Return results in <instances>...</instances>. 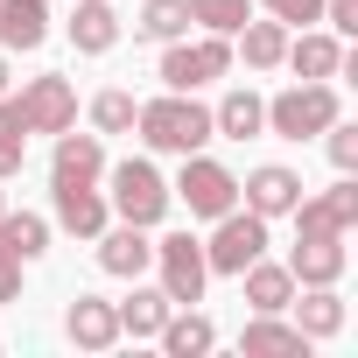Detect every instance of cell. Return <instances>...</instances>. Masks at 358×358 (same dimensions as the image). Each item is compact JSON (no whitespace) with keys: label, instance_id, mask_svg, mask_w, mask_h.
Listing matches in <instances>:
<instances>
[{"label":"cell","instance_id":"6da1fadb","mask_svg":"<svg viewBox=\"0 0 358 358\" xmlns=\"http://www.w3.org/2000/svg\"><path fill=\"white\" fill-rule=\"evenodd\" d=\"M134 127H141V141L155 148V155H197L218 127H211V106H197L190 92H162V99H148L141 113H134Z\"/></svg>","mask_w":358,"mask_h":358},{"label":"cell","instance_id":"7a4b0ae2","mask_svg":"<svg viewBox=\"0 0 358 358\" xmlns=\"http://www.w3.org/2000/svg\"><path fill=\"white\" fill-rule=\"evenodd\" d=\"M106 183H113V197H106V204H113V218L148 225V232H155V225L169 218V204H176V190L162 183V169H155V162H134V155L106 169Z\"/></svg>","mask_w":358,"mask_h":358},{"label":"cell","instance_id":"3957f363","mask_svg":"<svg viewBox=\"0 0 358 358\" xmlns=\"http://www.w3.org/2000/svg\"><path fill=\"white\" fill-rule=\"evenodd\" d=\"M330 120H337L330 78H302V85H288V92L267 99V134H281V141H316Z\"/></svg>","mask_w":358,"mask_h":358},{"label":"cell","instance_id":"277c9868","mask_svg":"<svg viewBox=\"0 0 358 358\" xmlns=\"http://www.w3.org/2000/svg\"><path fill=\"white\" fill-rule=\"evenodd\" d=\"M225 71H232V36H197V43L176 36V43L162 50V85H169V92H204V85H218Z\"/></svg>","mask_w":358,"mask_h":358},{"label":"cell","instance_id":"5b68a950","mask_svg":"<svg viewBox=\"0 0 358 358\" xmlns=\"http://www.w3.org/2000/svg\"><path fill=\"white\" fill-rule=\"evenodd\" d=\"M155 274H162V295L183 309V302H204V281H211V267H204V239H190V232H169V239H155V260H148Z\"/></svg>","mask_w":358,"mask_h":358},{"label":"cell","instance_id":"8992f818","mask_svg":"<svg viewBox=\"0 0 358 358\" xmlns=\"http://www.w3.org/2000/svg\"><path fill=\"white\" fill-rule=\"evenodd\" d=\"M211 225H218V232L204 239V267H211V274H239V267H253V260L267 253V218H260V211H239V204H232V211L211 218Z\"/></svg>","mask_w":358,"mask_h":358},{"label":"cell","instance_id":"52a82bcc","mask_svg":"<svg viewBox=\"0 0 358 358\" xmlns=\"http://www.w3.org/2000/svg\"><path fill=\"white\" fill-rule=\"evenodd\" d=\"M176 197L190 204V218H225V211L239 204V176H232L225 162H211V155L197 148V155H183V176H176Z\"/></svg>","mask_w":358,"mask_h":358},{"label":"cell","instance_id":"ba28073f","mask_svg":"<svg viewBox=\"0 0 358 358\" xmlns=\"http://www.w3.org/2000/svg\"><path fill=\"white\" fill-rule=\"evenodd\" d=\"M288 218H295V239H344V232L358 225V183L344 176L337 190H323V197H302Z\"/></svg>","mask_w":358,"mask_h":358},{"label":"cell","instance_id":"9c48e42d","mask_svg":"<svg viewBox=\"0 0 358 358\" xmlns=\"http://www.w3.org/2000/svg\"><path fill=\"white\" fill-rule=\"evenodd\" d=\"M15 106H22L29 134H64V127H78V92H71V78H57V71L29 78Z\"/></svg>","mask_w":358,"mask_h":358},{"label":"cell","instance_id":"30bf717a","mask_svg":"<svg viewBox=\"0 0 358 358\" xmlns=\"http://www.w3.org/2000/svg\"><path fill=\"white\" fill-rule=\"evenodd\" d=\"M50 204H57V225L71 239H99L113 225V204H106L99 183H50Z\"/></svg>","mask_w":358,"mask_h":358},{"label":"cell","instance_id":"8fae6325","mask_svg":"<svg viewBox=\"0 0 358 358\" xmlns=\"http://www.w3.org/2000/svg\"><path fill=\"white\" fill-rule=\"evenodd\" d=\"M239 204H246V211H260V218L274 225V218H288V211L302 204V176H295V169H281V162H260L246 183H239Z\"/></svg>","mask_w":358,"mask_h":358},{"label":"cell","instance_id":"7c38bea8","mask_svg":"<svg viewBox=\"0 0 358 358\" xmlns=\"http://www.w3.org/2000/svg\"><path fill=\"white\" fill-rule=\"evenodd\" d=\"M92 246H99V267H106V274H120V281H141V274H148V260H155L148 225H127V218H120V225H106Z\"/></svg>","mask_w":358,"mask_h":358},{"label":"cell","instance_id":"4fadbf2b","mask_svg":"<svg viewBox=\"0 0 358 358\" xmlns=\"http://www.w3.org/2000/svg\"><path fill=\"white\" fill-rule=\"evenodd\" d=\"M64 337H71L78 351H113V344H120V309H113L106 295H78V302L64 309Z\"/></svg>","mask_w":358,"mask_h":358},{"label":"cell","instance_id":"5bb4252c","mask_svg":"<svg viewBox=\"0 0 358 358\" xmlns=\"http://www.w3.org/2000/svg\"><path fill=\"white\" fill-rule=\"evenodd\" d=\"M106 176V141L99 134H57V155H50V183H99Z\"/></svg>","mask_w":358,"mask_h":358},{"label":"cell","instance_id":"9a60e30c","mask_svg":"<svg viewBox=\"0 0 358 358\" xmlns=\"http://www.w3.org/2000/svg\"><path fill=\"white\" fill-rule=\"evenodd\" d=\"M344 239H295V253H288V274H295V288H337L344 281Z\"/></svg>","mask_w":358,"mask_h":358},{"label":"cell","instance_id":"2e32d148","mask_svg":"<svg viewBox=\"0 0 358 358\" xmlns=\"http://www.w3.org/2000/svg\"><path fill=\"white\" fill-rule=\"evenodd\" d=\"M71 50L78 57H106L120 43V15H113V0H71Z\"/></svg>","mask_w":358,"mask_h":358},{"label":"cell","instance_id":"e0dca14e","mask_svg":"<svg viewBox=\"0 0 358 358\" xmlns=\"http://www.w3.org/2000/svg\"><path fill=\"white\" fill-rule=\"evenodd\" d=\"M232 281L246 288V302H253V316H281V309L295 302V274H288V267H274L267 253H260L253 267H239Z\"/></svg>","mask_w":358,"mask_h":358},{"label":"cell","instance_id":"ac0fdd59","mask_svg":"<svg viewBox=\"0 0 358 358\" xmlns=\"http://www.w3.org/2000/svg\"><path fill=\"white\" fill-rule=\"evenodd\" d=\"M211 127L225 134V141H253V134H267V99L246 85V92H225L218 106H211Z\"/></svg>","mask_w":358,"mask_h":358},{"label":"cell","instance_id":"d6986e66","mask_svg":"<svg viewBox=\"0 0 358 358\" xmlns=\"http://www.w3.org/2000/svg\"><path fill=\"white\" fill-rule=\"evenodd\" d=\"M239 351L246 358H309V337L295 323H281V316H253L246 337H239Z\"/></svg>","mask_w":358,"mask_h":358},{"label":"cell","instance_id":"ffe728a7","mask_svg":"<svg viewBox=\"0 0 358 358\" xmlns=\"http://www.w3.org/2000/svg\"><path fill=\"white\" fill-rule=\"evenodd\" d=\"M155 337H162V351H169V358H204V351L218 344V330H211V316H197L190 302H183V309H169V323H162Z\"/></svg>","mask_w":358,"mask_h":358},{"label":"cell","instance_id":"44dd1931","mask_svg":"<svg viewBox=\"0 0 358 358\" xmlns=\"http://www.w3.org/2000/svg\"><path fill=\"white\" fill-rule=\"evenodd\" d=\"M50 8L43 0H0V50H43Z\"/></svg>","mask_w":358,"mask_h":358},{"label":"cell","instance_id":"7402d4cb","mask_svg":"<svg viewBox=\"0 0 358 358\" xmlns=\"http://www.w3.org/2000/svg\"><path fill=\"white\" fill-rule=\"evenodd\" d=\"M295 309V330L309 337V344H330L337 330H344V295L337 288H309L302 302H288Z\"/></svg>","mask_w":358,"mask_h":358},{"label":"cell","instance_id":"603a6c76","mask_svg":"<svg viewBox=\"0 0 358 358\" xmlns=\"http://www.w3.org/2000/svg\"><path fill=\"white\" fill-rule=\"evenodd\" d=\"M0 253L8 260H43L50 253V218H36V211H0Z\"/></svg>","mask_w":358,"mask_h":358},{"label":"cell","instance_id":"cb8c5ba5","mask_svg":"<svg viewBox=\"0 0 358 358\" xmlns=\"http://www.w3.org/2000/svg\"><path fill=\"white\" fill-rule=\"evenodd\" d=\"M281 64H295V78H337L344 43H337V36H323V29H302V36L288 43V57H281Z\"/></svg>","mask_w":358,"mask_h":358},{"label":"cell","instance_id":"d4e9b609","mask_svg":"<svg viewBox=\"0 0 358 358\" xmlns=\"http://www.w3.org/2000/svg\"><path fill=\"white\" fill-rule=\"evenodd\" d=\"M113 309H120V337H155V330L169 323V309H176V302H169L162 288H141V281H134V295H127V302H113Z\"/></svg>","mask_w":358,"mask_h":358},{"label":"cell","instance_id":"484cf974","mask_svg":"<svg viewBox=\"0 0 358 358\" xmlns=\"http://www.w3.org/2000/svg\"><path fill=\"white\" fill-rule=\"evenodd\" d=\"M239 50H246V71H281V57H288V29L267 15V22H246L239 29Z\"/></svg>","mask_w":358,"mask_h":358},{"label":"cell","instance_id":"4316f807","mask_svg":"<svg viewBox=\"0 0 358 358\" xmlns=\"http://www.w3.org/2000/svg\"><path fill=\"white\" fill-rule=\"evenodd\" d=\"M141 43H176V36H190V0H148L141 22H134Z\"/></svg>","mask_w":358,"mask_h":358},{"label":"cell","instance_id":"83f0119b","mask_svg":"<svg viewBox=\"0 0 358 358\" xmlns=\"http://www.w3.org/2000/svg\"><path fill=\"white\" fill-rule=\"evenodd\" d=\"M190 22L204 36H239L253 22V0H190Z\"/></svg>","mask_w":358,"mask_h":358},{"label":"cell","instance_id":"f1b7e54d","mask_svg":"<svg viewBox=\"0 0 358 358\" xmlns=\"http://www.w3.org/2000/svg\"><path fill=\"white\" fill-rule=\"evenodd\" d=\"M22 155H29V120H22L15 99H0V183L22 176Z\"/></svg>","mask_w":358,"mask_h":358},{"label":"cell","instance_id":"f546056e","mask_svg":"<svg viewBox=\"0 0 358 358\" xmlns=\"http://www.w3.org/2000/svg\"><path fill=\"white\" fill-rule=\"evenodd\" d=\"M134 113H141L134 92H99V99H92V127H99V134H134Z\"/></svg>","mask_w":358,"mask_h":358},{"label":"cell","instance_id":"4dcf8cb0","mask_svg":"<svg viewBox=\"0 0 358 358\" xmlns=\"http://www.w3.org/2000/svg\"><path fill=\"white\" fill-rule=\"evenodd\" d=\"M323 141H330L337 176H351V169H358V127H351V120H330V127H323Z\"/></svg>","mask_w":358,"mask_h":358},{"label":"cell","instance_id":"1f68e13d","mask_svg":"<svg viewBox=\"0 0 358 358\" xmlns=\"http://www.w3.org/2000/svg\"><path fill=\"white\" fill-rule=\"evenodd\" d=\"M260 8H267L281 29H309V22H323V0H260Z\"/></svg>","mask_w":358,"mask_h":358},{"label":"cell","instance_id":"d6a6232c","mask_svg":"<svg viewBox=\"0 0 358 358\" xmlns=\"http://www.w3.org/2000/svg\"><path fill=\"white\" fill-rule=\"evenodd\" d=\"M323 22L337 36H358V0H323Z\"/></svg>","mask_w":358,"mask_h":358},{"label":"cell","instance_id":"836d02e7","mask_svg":"<svg viewBox=\"0 0 358 358\" xmlns=\"http://www.w3.org/2000/svg\"><path fill=\"white\" fill-rule=\"evenodd\" d=\"M0 302H22V260L0 253Z\"/></svg>","mask_w":358,"mask_h":358},{"label":"cell","instance_id":"e575fe53","mask_svg":"<svg viewBox=\"0 0 358 358\" xmlns=\"http://www.w3.org/2000/svg\"><path fill=\"white\" fill-rule=\"evenodd\" d=\"M0 99H8V50H0Z\"/></svg>","mask_w":358,"mask_h":358},{"label":"cell","instance_id":"d590c367","mask_svg":"<svg viewBox=\"0 0 358 358\" xmlns=\"http://www.w3.org/2000/svg\"><path fill=\"white\" fill-rule=\"evenodd\" d=\"M0 211H8V190H0Z\"/></svg>","mask_w":358,"mask_h":358}]
</instances>
